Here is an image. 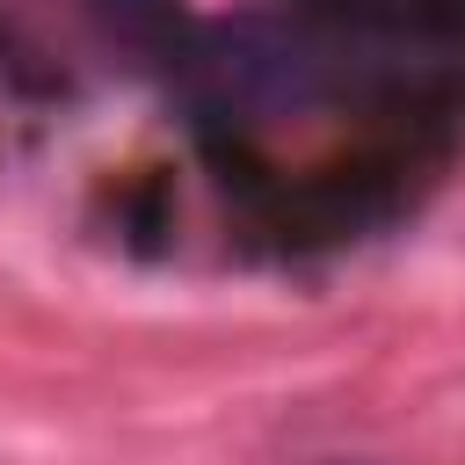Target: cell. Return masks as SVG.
<instances>
[{
  "instance_id": "cell-1",
  "label": "cell",
  "mask_w": 465,
  "mask_h": 465,
  "mask_svg": "<svg viewBox=\"0 0 465 465\" xmlns=\"http://www.w3.org/2000/svg\"><path fill=\"white\" fill-rule=\"evenodd\" d=\"M182 58H189V87L211 116L262 124V116H291L320 94V44L269 15L211 22Z\"/></svg>"
},
{
  "instance_id": "cell-2",
  "label": "cell",
  "mask_w": 465,
  "mask_h": 465,
  "mask_svg": "<svg viewBox=\"0 0 465 465\" xmlns=\"http://www.w3.org/2000/svg\"><path fill=\"white\" fill-rule=\"evenodd\" d=\"M80 7H87V22H94L109 44H124V51H167V36H174V22H182L174 0H80Z\"/></svg>"
},
{
  "instance_id": "cell-3",
  "label": "cell",
  "mask_w": 465,
  "mask_h": 465,
  "mask_svg": "<svg viewBox=\"0 0 465 465\" xmlns=\"http://www.w3.org/2000/svg\"><path fill=\"white\" fill-rule=\"evenodd\" d=\"M378 22H392L407 36H429V44H465V0H385Z\"/></svg>"
}]
</instances>
